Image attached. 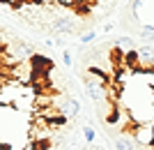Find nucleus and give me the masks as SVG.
I'll return each instance as SVG.
<instances>
[{
    "label": "nucleus",
    "mask_w": 154,
    "mask_h": 150,
    "mask_svg": "<svg viewBox=\"0 0 154 150\" xmlns=\"http://www.w3.org/2000/svg\"><path fill=\"white\" fill-rule=\"evenodd\" d=\"M129 134L134 136L136 143L140 145H154V123H136Z\"/></svg>",
    "instance_id": "nucleus-1"
},
{
    "label": "nucleus",
    "mask_w": 154,
    "mask_h": 150,
    "mask_svg": "<svg viewBox=\"0 0 154 150\" xmlns=\"http://www.w3.org/2000/svg\"><path fill=\"white\" fill-rule=\"evenodd\" d=\"M51 30H55L60 35H71V33H76V21L71 16H53Z\"/></svg>",
    "instance_id": "nucleus-2"
},
{
    "label": "nucleus",
    "mask_w": 154,
    "mask_h": 150,
    "mask_svg": "<svg viewBox=\"0 0 154 150\" xmlns=\"http://www.w3.org/2000/svg\"><path fill=\"white\" fill-rule=\"evenodd\" d=\"M115 148L117 150H136V141L131 134H120L115 136Z\"/></svg>",
    "instance_id": "nucleus-3"
},
{
    "label": "nucleus",
    "mask_w": 154,
    "mask_h": 150,
    "mask_svg": "<svg viewBox=\"0 0 154 150\" xmlns=\"http://www.w3.org/2000/svg\"><path fill=\"white\" fill-rule=\"evenodd\" d=\"M78 111H81V102H78L76 97H69L67 102H64V106L60 109V113H64V116H78Z\"/></svg>",
    "instance_id": "nucleus-4"
},
{
    "label": "nucleus",
    "mask_w": 154,
    "mask_h": 150,
    "mask_svg": "<svg viewBox=\"0 0 154 150\" xmlns=\"http://www.w3.org/2000/svg\"><path fill=\"white\" fill-rule=\"evenodd\" d=\"M94 39H97V33H94V30H90V33H83V35H81V37H78V42L85 46V44H92Z\"/></svg>",
    "instance_id": "nucleus-5"
},
{
    "label": "nucleus",
    "mask_w": 154,
    "mask_h": 150,
    "mask_svg": "<svg viewBox=\"0 0 154 150\" xmlns=\"http://www.w3.org/2000/svg\"><path fill=\"white\" fill-rule=\"evenodd\" d=\"M83 136H85V141H88V143H92V141H94V139H97V132L92 129L90 125H88V127H85V129H83Z\"/></svg>",
    "instance_id": "nucleus-6"
},
{
    "label": "nucleus",
    "mask_w": 154,
    "mask_h": 150,
    "mask_svg": "<svg viewBox=\"0 0 154 150\" xmlns=\"http://www.w3.org/2000/svg\"><path fill=\"white\" fill-rule=\"evenodd\" d=\"M140 37L154 39V26H143V28H140Z\"/></svg>",
    "instance_id": "nucleus-7"
},
{
    "label": "nucleus",
    "mask_w": 154,
    "mask_h": 150,
    "mask_svg": "<svg viewBox=\"0 0 154 150\" xmlns=\"http://www.w3.org/2000/svg\"><path fill=\"white\" fill-rule=\"evenodd\" d=\"M62 62H64V67H71V65H74V58H71V51H64V53H62Z\"/></svg>",
    "instance_id": "nucleus-8"
},
{
    "label": "nucleus",
    "mask_w": 154,
    "mask_h": 150,
    "mask_svg": "<svg viewBox=\"0 0 154 150\" xmlns=\"http://www.w3.org/2000/svg\"><path fill=\"white\" fill-rule=\"evenodd\" d=\"M32 2H37V5H51V2H60V0H32Z\"/></svg>",
    "instance_id": "nucleus-9"
}]
</instances>
